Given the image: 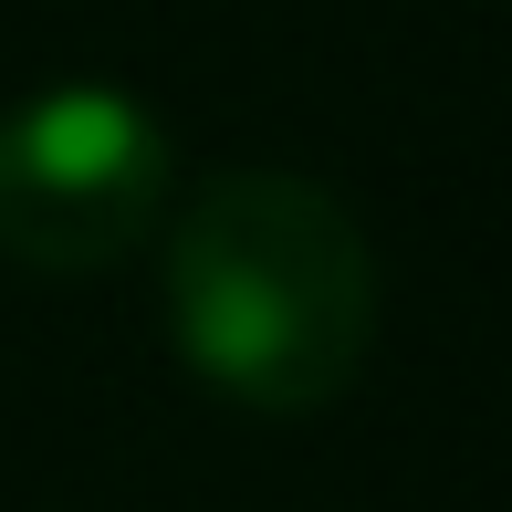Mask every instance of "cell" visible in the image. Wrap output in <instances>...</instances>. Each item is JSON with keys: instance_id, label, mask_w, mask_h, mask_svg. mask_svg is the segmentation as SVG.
<instances>
[{"instance_id": "7a4b0ae2", "label": "cell", "mask_w": 512, "mask_h": 512, "mask_svg": "<svg viewBox=\"0 0 512 512\" xmlns=\"http://www.w3.org/2000/svg\"><path fill=\"white\" fill-rule=\"evenodd\" d=\"M178 199V147L126 84H42L0 115V251L42 283L115 272L157 241Z\"/></svg>"}, {"instance_id": "6da1fadb", "label": "cell", "mask_w": 512, "mask_h": 512, "mask_svg": "<svg viewBox=\"0 0 512 512\" xmlns=\"http://www.w3.org/2000/svg\"><path fill=\"white\" fill-rule=\"evenodd\" d=\"M168 230V345L199 387L262 418H314L366 377L377 251L356 209L293 168H220Z\"/></svg>"}]
</instances>
